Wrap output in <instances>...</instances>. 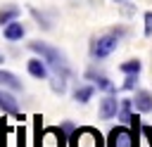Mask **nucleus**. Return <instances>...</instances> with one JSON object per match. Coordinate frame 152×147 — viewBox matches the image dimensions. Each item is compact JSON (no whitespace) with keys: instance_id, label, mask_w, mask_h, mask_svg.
I'll return each mask as SVG.
<instances>
[{"instance_id":"f257e3e1","label":"nucleus","mask_w":152,"mask_h":147,"mask_svg":"<svg viewBox=\"0 0 152 147\" xmlns=\"http://www.w3.org/2000/svg\"><path fill=\"white\" fill-rule=\"evenodd\" d=\"M28 50L36 52L38 57H43L45 64H48L57 76H62V78H69V76H71L69 62H66L64 52H59L57 47H52V45H48V43H43V40H31V43H28Z\"/></svg>"},{"instance_id":"f03ea898","label":"nucleus","mask_w":152,"mask_h":147,"mask_svg":"<svg viewBox=\"0 0 152 147\" xmlns=\"http://www.w3.org/2000/svg\"><path fill=\"white\" fill-rule=\"evenodd\" d=\"M124 33H126L124 28H114V31H109V33H104V36L93 38V40H90V57H93V59H104V57H109V55L116 50L119 38H121Z\"/></svg>"},{"instance_id":"7ed1b4c3","label":"nucleus","mask_w":152,"mask_h":147,"mask_svg":"<svg viewBox=\"0 0 152 147\" xmlns=\"http://www.w3.org/2000/svg\"><path fill=\"white\" fill-rule=\"evenodd\" d=\"M69 147H107L102 133L93 126H81L69 135Z\"/></svg>"},{"instance_id":"20e7f679","label":"nucleus","mask_w":152,"mask_h":147,"mask_svg":"<svg viewBox=\"0 0 152 147\" xmlns=\"http://www.w3.org/2000/svg\"><path fill=\"white\" fill-rule=\"evenodd\" d=\"M107 147H140V140L135 138V133L126 126H114L107 133Z\"/></svg>"},{"instance_id":"39448f33","label":"nucleus","mask_w":152,"mask_h":147,"mask_svg":"<svg viewBox=\"0 0 152 147\" xmlns=\"http://www.w3.org/2000/svg\"><path fill=\"white\" fill-rule=\"evenodd\" d=\"M69 145V135L62 130V126H50L43 128L40 135V147H66Z\"/></svg>"},{"instance_id":"423d86ee","label":"nucleus","mask_w":152,"mask_h":147,"mask_svg":"<svg viewBox=\"0 0 152 147\" xmlns=\"http://www.w3.org/2000/svg\"><path fill=\"white\" fill-rule=\"evenodd\" d=\"M119 107H121V102H119L112 92H107V95L100 100V119H104V121L114 119V116L119 114Z\"/></svg>"},{"instance_id":"0eeeda50","label":"nucleus","mask_w":152,"mask_h":147,"mask_svg":"<svg viewBox=\"0 0 152 147\" xmlns=\"http://www.w3.org/2000/svg\"><path fill=\"white\" fill-rule=\"evenodd\" d=\"M0 111L19 119V102H17V97H14L12 92H7V90H0Z\"/></svg>"},{"instance_id":"6e6552de","label":"nucleus","mask_w":152,"mask_h":147,"mask_svg":"<svg viewBox=\"0 0 152 147\" xmlns=\"http://www.w3.org/2000/svg\"><path fill=\"white\" fill-rule=\"evenodd\" d=\"M86 78H88V81H93V85H97V88H100V90H104V92H112V95L116 92V88L112 85V81H109L104 74H97V71L88 69V71H86Z\"/></svg>"},{"instance_id":"1a4fd4ad","label":"nucleus","mask_w":152,"mask_h":147,"mask_svg":"<svg viewBox=\"0 0 152 147\" xmlns=\"http://www.w3.org/2000/svg\"><path fill=\"white\" fill-rule=\"evenodd\" d=\"M26 69H28V74H31L33 78H38V81L48 78V64H45L43 57H33V59H28V62H26Z\"/></svg>"},{"instance_id":"9d476101","label":"nucleus","mask_w":152,"mask_h":147,"mask_svg":"<svg viewBox=\"0 0 152 147\" xmlns=\"http://www.w3.org/2000/svg\"><path fill=\"white\" fill-rule=\"evenodd\" d=\"M24 33H26V28L14 19V21H10L5 28H2V36H5V40H10V43H14V40H21L24 38Z\"/></svg>"},{"instance_id":"9b49d317","label":"nucleus","mask_w":152,"mask_h":147,"mask_svg":"<svg viewBox=\"0 0 152 147\" xmlns=\"http://www.w3.org/2000/svg\"><path fill=\"white\" fill-rule=\"evenodd\" d=\"M133 104L140 114H147V111H152V95L147 90H138L135 97H133Z\"/></svg>"},{"instance_id":"f8f14e48","label":"nucleus","mask_w":152,"mask_h":147,"mask_svg":"<svg viewBox=\"0 0 152 147\" xmlns=\"http://www.w3.org/2000/svg\"><path fill=\"white\" fill-rule=\"evenodd\" d=\"M0 88H10V90H14V92L24 90L21 81H19L12 71H5V69H0Z\"/></svg>"},{"instance_id":"ddd939ff","label":"nucleus","mask_w":152,"mask_h":147,"mask_svg":"<svg viewBox=\"0 0 152 147\" xmlns=\"http://www.w3.org/2000/svg\"><path fill=\"white\" fill-rule=\"evenodd\" d=\"M19 14H21V9H19L17 5H5V7H0V26H7L10 21L19 19Z\"/></svg>"},{"instance_id":"4468645a","label":"nucleus","mask_w":152,"mask_h":147,"mask_svg":"<svg viewBox=\"0 0 152 147\" xmlns=\"http://www.w3.org/2000/svg\"><path fill=\"white\" fill-rule=\"evenodd\" d=\"M93 95H95V85H78V88L74 90V100L81 102V104H86Z\"/></svg>"},{"instance_id":"2eb2a0df","label":"nucleus","mask_w":152,"mask_h":147,"mask_svg":"<svg viewBox=\"0 0 152 147\" xmlns=\"http://www.w3.org/2000/svg\"><path fill=\"white\" fill-rule=\"evenodd\" d=\"M40 135H43V116H33V147H40Z\"/></svg>"},{"instance_id":"dca6fc26","label":"nucleus","mask_w":152,"mask_h":147,"mask_svg":"<svg viewBox=\"0 0 152 147\" xmlns=\"http://www.w3.org/2000/svg\"><path fill=\"white\" fill-rule=\"evenodd\" d=\"M124 74H140V69H142V64L138 62V59H128V62H124L121 66H119Z\"/></svg>"},{"instance_id":"f3484780","label":"nucleus","mask_w":152,"mask_h":147,"mask_svg":"<svg viewBox=\"0 0 152 147\" xmlns=\"http://www.w3.org/2000/svg\"><path fill=\"white\" fill-rule=\"evenodd\" d=\"M131 104H133V100H121V107H119V116H121V121H126V123H131Z\"/></svg>"},{"instance_id":"a211bd4d","label":"nucleus","mask_w":152,"mask_h":147,"mask_svg":"<svg viewBox=\"0 0 152 147\" xmlns=\"http://www.w3.org/2000/svg\"><path fill=\"white\" fill-rule=\"evenodd\" d=\"M28 12H31V17H33V19H36V21H38V26H43V28H45V31H48V28H50V21H48V17H45V14H43V12H38V9H36V7H31V9H28Z\"/></svg>"},{"instance_id":"6ab92c4d","label":"nucleus","mask_w":152,"mask_h":147,"mask_svg":"<svg viewBox=\"0 0 152 147\" xmlns=\"http://www.w3.org/2000/svg\"><path fill=\"white\" fill-rule=\"evenodd\" d=\"M50 88H52L55 92H59V95H62V92L66 90V78H62V76H55V78H52V83H50Z\"/></svg>"},{"instance_id":"aec40b11","label":"nucleus","mask_w":152,"mask_h":147,"mask_svg":"<svg viewBox=\"0 0 152 147\" xmlns=\"http://www.w3.org/2000/svg\"><path fill=\"white\" fill-rule=\"evenodd\" d=\"M135 83H138V74H126V81H124V90H133L135 88Z\"/></svg>"},{"instance_id":"412c9836","label":"nucleus","mask_w":152,"mask_h":147,"mask_svg":"<svg viewBox=\"0 0 152 147\" xmlns=\"http://www.w3.org/2000/svg\"><path fill=\"white\" fill-rule=\"evenodd\" d=\"M14 138H17V147H26V130H24V126H19L14 130Z\"/></svg>"},{"instance_id":"4be33fe9","label":"nucleus","mask_w":152,"mask_h":147,"mask_svg":"<svg viewBox=\"0 0 152 147\" xmlns=\"http://www.w3.org/2000/svg\"><path fill=\"white\" fill-rule=\"evenodd\" d=\"M145 36H152V12H145Z\"/></svg>"},{"instance_id":"5701e85b","label":"nucleus","mask_w":152,"mask_h":147,"mask_svg":"<svg viewBox=\"0 0 152 147\" xmlns=\"http://www.w3.org/2000/svg\"><path fill=\"white\" fill-rule=\"evenodd\" d=\"M59 126H62V130H64V133H66V135H71V133H74V130H76V126H74V123H71V121H62V123H59Z\"/></svg>"},{"instance_id":"b1692460","label":"nucleus","mask_w":152,"mask_h":147,"mask_svg":"<svg viewBox=\"0 0 152 147\" xmlns=\"http://www.w3.org/2000/svg\"><path fill=\"white\" fill-rule=\"evenodd\" d=\"M2 62H5V55H2V52H0V64H2Z\"/></svg>"},{"instance_id":"393cba45","label":"nucleus","mask_w":152,"mask_h":147,"mask_svg":"<svg viewBox=\"0 0 152 147\" xmlns=\"http://www.w3.org/2000/svg\"><path fill=\"white\" fill-rule=\"evenodd\" d=\"M116 2H119V0H116Z\"/></svg>"}]
</instances>
